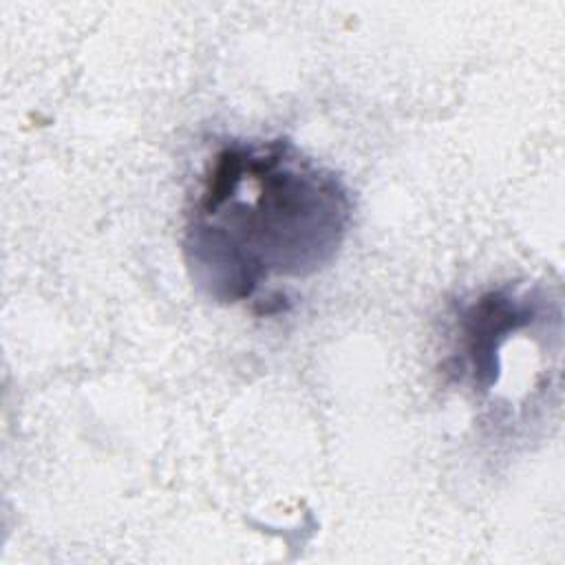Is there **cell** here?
<instances>
[{
    "label": "cell",
    "instance_id": "obj_1",
    "mask_svg": "<svg viewBox=\"0 0 565 565\" xmlns=\"http://www.w3.org/2000/svg\"><path fill=\"white\" fill-rule=\"evenodd\" d=\"M351 221L344 183L287 139L232 141L207 163L185 225L192 280L241 302L271 278H305L340 249Z\"/></svg>",
    "mask_w": 565,
    "mask_h": 565
},
{
    "label": "cell",
    "instance_id": "obj_2",
    "mask_svg": "<svg viewBox=\"0 0 565 565\" xmlns=\"http://www.w3.org/2000/svg\"><path fill=\"white\" fill-rule=\"evenodd\" d=\"M534 305L505 291H490L461 316L463 355L475 388L488 391L499 380V351L510 333L532 324Z\"/></svg>",
    "mask_w": 565,
    "mask_h": 565
}]
</instances>
